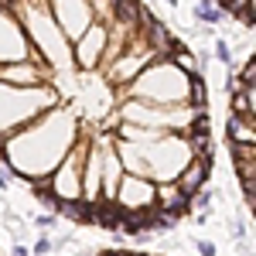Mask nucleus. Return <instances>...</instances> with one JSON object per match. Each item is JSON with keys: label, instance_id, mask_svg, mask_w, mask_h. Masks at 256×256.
I'll list each match as a JSON object with an SVG mask.
<instances>
[{"label": "nucleus", "instance_id": "1a4fd4ad", "mask_svg": "<svg viewBox=\"0 0 256 256\" xmlns=\"http://www.w3.org/2000/svg\"><path fill=\"white\" fill-rule=\"evenodd\" d=\"M106 48H110V24L96 20V24L76 41V48H72V65H79L82 72H92L99 62H102Z\"/></svg>", "mask_w": 256, "mask_h": 256}, {"label": "nucleus", "instance_id": "9d476101", "mask_svg": "<svg viewBox=\"0 0 256 256\" xmlns=\"http://www.w3.org/2000/svg\"><path fill=\"white\" fill-rule=\"evenodd\" d=\"M154 58H158V55L147 48V41H144V38H137V44L130 41V48H126L120 58L110 62V79H113V82H134Z\"/></svg>", "mask_w": 256, "mask_h": 256}, {"label": "nucleus", "instance_id": "7ed1b4c3", "mask_svg": "<svg viewBox=\"0 0 256 256\" xmlns=\"http://www.w3.org/2000/svg\"><path fill=\"white\" fill-rule=\"evenodd\" d=\"M192 89H195V76L181 72L174 62L160 58L150 62L137 79L130 82L126 99H137L147 106H192Z\"/></svg>", "mask_w": 256, "mask_h": 256}, {"label": "nucleus", "instance_id": "20e7f679", "mask_svg": "<svg viewBox=\"0 0 256 256\" xmlns=\"http://www.w3.org/2000/svg\"><path fill=\"white\" fill-rule=\"evenodd\" d=\"M58 106V92L55 86H38V89H18L0 82V140L14 137L28 123L44 116L48 110Z\"/></svg>", "mask_w": 256, "mask_h": 256}, {"label": "nucleus", "instance_id": "4468645a", "mask_svg": "<svg viewBox=\"0 0 256 256\" xmlns=\"http://www.w3.org/2000/svg\"><path fill=\"white\" fill-rule=\"evenodd\" d=\"M195 246H198V253H202V256H216V253H218V250H216V242H212V239H198Z\"/></svg>", "mask_w": 256, "mask_h": 256}, {"label": "nucleus", "instance_id": "0eeeda50", "mask_svg": "<svg viewBox=\"0 0 256 256\" xmlns=\"http://www.w3.org/2000/svg\"><path fill=\"white\" fill-rule=\"evenodd\" d=\"M154 202H158V184H150L147 178L123 174L110 205H116L120 216H147V212H154Z\"/></svg>", "mask_w": 256, "mask_h": 256}, {"label": "nucleus", "instance_id": "423d86ee", "mask_svg": "<svg viewBox=\"0 0 256 256\" xmlns=\"http://www.w3.org/2000/svg\"><path fill=\"white\" fill-rule=\"evenodd\" d=\"M28 58H38V55L31 52V41L14 14V4H0V68Z\"/></svg>", "mask_w": 256, "mask_h": 256}, {"label": "nucleus", "instance_id": "6e6552de", "mask_svg": "<svg viewBox=\"0 0 256 256\" xmlns=\"http://www.w3.org/2000/svg\"><path fill=\"white\" fill-rule=\"evenodd\" d=\"M48 14L58 24V31L68 41H79L92 24L99 20V7L96 4H76V0H58V4H48Z\"/></svg>", "mask_w": 256, "mask_h": 256}, {"label": "nucleus", "instance_id": "f3484780", "mask_svg": "<svg viewBox=\"0 0 256 256\" xmlns=\"http://www.w3.org/2000/svg\"><path fill=\"white\" fill-rule=\"evenodd\" d=\"M137 256H144V253H137Z\"/></svg>", "mask_w": 256, "mask_h": 256}, {"label": "nucleus", "instance_id": "f8f14e48", "mask_svg": "<svg viewBox=\"0 0 256 256\" xmlns=\"http://www.w3.org/2000/svg\"><path fill=\"white\" fill-rule=\"evenodd\" d=\"M195 18L198 20H208V24H216L222 18V10L218 7H208V4H195Z\"/></svg>", "mask_w": 256, "mask_h": 256}, {"label": "nucleus", "instance_id": "9b49d317", "mask_svg": "<svg viewBox=\"0 0 256 256\" xmlns=\"http://www.w3.org/2000/svg\"><path fill=\"white\" fill-rule=\"evenodd\" d=\"M208 174H212V158H192V164H188V168L181 171V178L174 181V188L192 202V195L202 192V184L208 181Z\"/></svg>", "mask_w": 256, "mask_h": 256}, {"label": "nucleus", "instance_id": "f257e3e1", "mask_svg": "<svg viewBox=\"0 0 256 256\" xmlns=\"http://www.w3.org/2000/svg\"><path fill=\"white\" fill-rule=\"evenodd\" d=\"M82 134V123L72 110H48L44 116L34 123H28L24 130H18L14 137L0 140V154L7 160V168L14 174L28 178L31 184L48 181L52 171L68 158V150L76 147V140Z\"/></svg>", "mask_w": 256, "mask_h": 256}, {"label": "nucleus", "instance_id": "2eb2a0df", "mask_svg": "<svg viewBox=\"0 0 256 256\" xmlns=\"http://www.w3.org/2000/svg\"><path fill=\"white\" fill-rule=\"evenodd\" d=\"M10 256H31V250H28L24 242H14V246H10Z\"/></svg>", "mask_w": 256, "mask_h": 256}, {"label": "nucleus", "instance_id": "f03ea898", "mask_svg": "<svg viewBox=\"0 0 256 256\" xmlns=\"http://www.w3.org/2000/svg\"><path fill=\"white\" fill-rule=\"evenodd\" d=\"M14 14H18L24 34L31 41V52L38 55V62L55 76V72H68L72 68V48L68 38L58 31V24L48 14V4H14Z\"/></svg>", "mask_w": 256, "mask_h": 256}, {"label": "nucleus", "instance_id": "39448f33", "mask_svg": "<svg viewBox=\"0 0 256 256\" xmlns=\"http://www.w3.org/2000/svg\"><path fill=\"white\" fill-rule=\"evenodd\" d=\"M86 154H89V140H82L79 147L68 150V158L62 160L58 168L52 171V178L44 181L48 195L62 205H82V164H86Z\"/></svg>", "mask_w": 256, "mask_h": 256}, {"label": "nucleus", "instance_id": "dca6fc26", "mask_svg": "<svg viewBox=\"0 0 256 256\" xmlns=\"http://www.w3.org/2000/svg\"><path fill=\"white\" fill-rule=\"evenodd\" d=\"M99 256H137V253H126V250H102Z\"/></svg>", "mask_w": 256, "mask_h": 256}, {"label": "nucleus", "instance_id": "ddd939ff", "mask_svg": "<svg viewBox=\"0 0 256 256\" xmlns=\"http://www.w3.org/2000/svg\"><path fill=\"white\" fill-rule=\"evenodd\" d=\"M31 253H34V256H48V253H52V239L41 236L38 242H34V250H31Z\"/></svg>", "mask_w": 256, "mask_h": 256}]
</instances>
